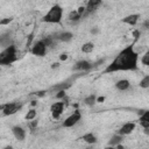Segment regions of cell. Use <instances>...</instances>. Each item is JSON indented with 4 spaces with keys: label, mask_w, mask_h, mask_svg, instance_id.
Here are the masks:
<instances>
[{
    "label": "cell",
    "mask_w": 149,
    "mask_h": 149,
    "mask_svg": "<svg viewBox=\"0 0 149 149\" xmlns=\"http://www.w3.org/2000/svg\"><path fill=\"white\" fill-rule=\"evenodd\" d=\"M137 61L139 55L134 50V44L126 47L124 50H121L114 61L107 65L105 72H115V71H133L137 69Z\"/></svg>",
    "instance_id": "1"
},
{
    "label": "cell",
    "mask_w": 149,
    "mask_h": 149,
    "mask_svg": "<svg viewBox=\"0 0 149 149\" xmlns=\"http://www.w3.org/2000/svg\"><path fill=\"white\" fill-rule=\"evenodd\" d=\"M62 15H63V10L60 5H54L49 12L43 16V21L48 22V23H60L62 20Z\"/></svg>",
    "instance_id": "2"
},
{
    "label": "cell",
    "mask_w": 149,
    "mask_h": 149,
    "mask_svg": "<svg viewBox=\"0 0 149 149\" xmlns=\"http://www.w3.org/2000/svg\"><path fill=\"white\" fill-rule=\"evenodd\" d=\"M16 61V49L14 45H8L5 50L0 54V64L8 65Z\"/></svg>",
    "instance_id": "3"
},
{
    "label": "cell",
    "mask_w": 149,
    "mask_h": 149,
    "mask_svg": "<svg viewBox=\"0 0 149 149\" xmlns=\"http://www.w3.org/2000/svg\"><path fill=\"white\" fill-rule=\"evenodd\" d=\"M45 53H47V45L44 44L43 41H37L34 44V47L32 48V54L35 55V56L42 57V56L45 55Z\"/></svg>",
    "instance_id": "4"
},
{
    "label": "cell",
    "mask_w": 149,
    "mask_h": 149,
    "mask_svg": "<svg viewBox=\"0 0 149 149\" xmlns=\"http://www.w3.org/2000/svg\"><path fill=\"white\" fill-rule=\"evenodd\" d=\"M80 118H82V114L79 113V111H75V113H72L70 117H68V118L64 120L63 126L67 127V128L72 127V126H75V125L80 120Z\"/></svg>",
    "instance_id": "5"
},
{
    "label": "cell",
    "mask_w": 149,
    "mask_h": 149,
    "mask_svg": "<svg viewBox=\"0 0 149 149\" xmlns=\"http://www.w3.org/2000/svg\"><path fill=\"white\" fill-rule=\"evenodd\" d=\"M50 110H51L53 118H54V119H58V118L61 117V114L63 113V110H64V103H62V102L55 103V104L51 105Z\"/></svg>",
    "instance_id": "6"
},
{
    "label": "cell",
    "mask_w": 149,
    "mask_h": 149,
    "mask_svg": "<svg viewBox=\"0 0 149 149\" xmlns=\"http://www.w3.org/2000/svg\"><path fill=\"white\" fill-rule=\"evenodd\" d=\"M19 107L20 106L18 104H15V103H8V104L1 106L3 112H4V115H12V114H14L19 110Z\"/></svg>",
    "instance_id": "7"
},
{
    "label": "cell",
    "mask_w": 149,
    "mask_h": 149,
    "mask_svg": "<svg viewBox=\"0 0 149 149\" xmlns=\"http://www.w3.org/2000/svg\"><path fill=\"white\" fill-rule=\"evenodd\" d=\"M12 133L14 134V136H15L16 140H19V141L25 140L26 132H25V129H23L22 127H20V126H14V127L12 128Z\"/></svg>",
    "instance_id": "8"
},
{
    "label": "cell",
    "mask_w": 149,
    "mask_h": 149,
    "mask_svg": "<svg viewBox=\"0 0 149 149\" xmlns=\"http://www.w3.org/2000/svg\"><path fill=\"white\" fill-rule=\"evenodd\" d=\"M134 129H135V124H134V122H127V124H125V125L120 128L119 134H121V135H128V134H130Z\"/></svg>",
    "instance_id": "9"
},
{
    "label": "cell",
    "mask_w": 149,
    "mask_h": 149,
    "mask_svg": "<svg viewBox=\"0 0 149 149\" xmlns=\"http://www.w3.org/2000/svg\"><path fill=\"white\" fill-rule=\"evenodd\" d=\"M139 19H140V15L139 14H132V15L125 16L122 19V22L126 23V25H129V26H135L137 23Z\"/></svg>",
    "instance_id": "10"
},
{
    "label": "cell",
    "mask_w": 149,
    "mask_h": 149,
    "mask_svg": "<svg viewBox=\"0 0 149 149\" xmlns=\"http://www.w3.org/2000/svg\"><path fill=\"white\" fill-rule=\"evenodd\" d=\"M100 5H102V0H89L87 6H86V11L87 12H93Z\"/></svg>",
    "instance_id": "11"
},
{
    "label": "cell",
    "mask_w": 149,
    "mask_h": 149,
    "mask_svg": "<svg viewBox=\"0 0 149 149\" xmlns=\"http://www.w3.org/2000/svg\"><path fill=\"white\" fill-rule=\"evenodd\" d=\"M140 125L143 127V128H148L149 127V111H146L141 114L140 117Z\"/></svg>",
    "instance_id": "12"
},
{
    "label": "cell",
    "mask_w": 149,
    "mask_h": 149,
    "mask_svg": "<svg viewBox=\"0 0 149 149\" xmlns=\"http://www.w3.org/2000/svg\"><path fill=\"white\" fill-rule=\"evenodd\" d=\"M91 68H92V65H91L87 61H79V62H77L76 65H75V69H76V70H89V69H91Z\"/></svg>",
    "instance_id": "13"
},
{
    "label": "cell",
    "mask_w": 149,
    "mask_h": 149,
    "mask_svg": "<svg viewBox=\"0 0 149 149\" xmlns=\"http://www.w3.org/2000/svg\"><path fill=\"white\" fill-rule=\"evenodd\" d=\"M115 86H117V89H118V90H120V91H125V90H127V89L129 87V82H128L127 79H121V80L117 82Z\"/></svg>",
    "instance_id": "14"
},
{
    "label": "cell",
    "mask_w": 149,
    "mask_h": 149,
    "mask_svg": "<svg viewBox=\"0 0 149 149\" xmlns=\"http://www.w3.org/2000/svg\"><path fill=\"white\" fill-rule=\"evenodd\" d=\"M72 37H73V35L70 32H64V33H61L58 35V40L60 41H63V42H69V41L72 40Z\"/></svg>",
    "instance_id": "15"
},
{
    "label": "cell",
    "mask_w": 149,
    "mask_h": 149,
    "mask_svg": "<svg viewBox=\"0 0 149 149\" xmlns=\"http://www.w3.org/2000/svg\"><path fill=\"white\" fill-rule=\"evenodd\" d=\"M93 49H94V44L92 42H87V43H84L82 45V51L85 53V54H90L93 51Z\"/></svg>",
    "instance_id": "16"
},
{
    "label": "cell",
    "mask_w": 149,
    "mask_h": 149,
    "mask_svg": "<svg viewBox=\"0 0 149 149\" xmlns=\"http://www.w3.org/2000/svg\"><path fill=\"white\" fill-rule=\"evenodd\" d=\"M82 140H84L85 142H87V143H90V144L97 142V137H95L92 133H87V134L83 135V136H82Z\"/></svg>",
    "instance_id": "17"
},
{
    "label": "cell",
    "mask_w": 149,
    "mask_h": 149,
    "mask_svg": "<svg viewBox=\"0 0 149 149\" xmlns=\"http://www.w3.org/2000/svg\"><path fill=\"white\" fill-rule=\"evenodd\" d=\"M97 102V98H95V95L94 94H91V95H89V97H86L85 99H84V103L87 105V106H92V105H94V103Z\"/></svg>",
    "instance_id": "18"
},
{
    "label": "cell",
    "mask_w": 149,
    "mask_h": 149,
    "mask_svg": "<svg viewBox=\"0 0 149 149\" xmlns=\"http://www.w3.org/2000/svg\"><path fill=\"white\" fill-rule=\"evenodd\" d=\"M121 141H122V135H121V134H118V135H114V136L111 139L110 144H111V146H117V144H119Z\"/></svg>",
    "instance_id": "19"
},
{
    "label": "cell",
    "mask_w": 149,
    "mask_h": 149,
    "mask_svg": "<svg viewBox=\"0 0 149 149\" xmlns=\"http://www.w3.org/2000/svg\"><path fill=\"white\" fill-rule=\"evenodd\" d=\"M80 18H82V15H80L77 11H73V12H71V13L69 14V19H70L71 21H78Z\"/></svg>",
    "instance_id": "20"
},
{
    "label": "cell",
    "mask_w": 149,
    "mask_h": 149,
    "mask_svg": "<svg viewBox=\"0 0 149 149\" xmlns=\"http://www.w3.org/2000/svg\"><path fill=\"white\" fill-rule=\"evenodd\" d=\"M140 87H142V89H147V87H149V76H146V77H143L142 79H141V82H140Z\"/></svg>",
    "instance_id": "21"
},
{
    "label": "cell",
    "mask_w": 149,
    "mask_h": 149,
    "mask_svg": "<svg viewBox=\"0 0 149 149\" xmlns=\"http://www.w3.org/2000/svg\"><path fill=\"white\" fill-rule=\"evenodd\" d=\"M141 62H142V64H144V65H148V67H149V50H147V51H146V54L142 56Z\"/></svg>",
    "instance_id": "22"
},
{
    "label": "cell",
    "mask_w": 149,
    "mask_h": 149,
    "mask_svg": "<svg viewBox=\"0 0 149 149\" xmlns=\"http://www.w3.org/2000/svg\"><path fill=\"white\" fill-rule=\"evenodd\" d=\"M35 117H36V111L35 110H30L28 113H27V115H26V120H34L35 119Z\"/></svg>",
    "instance_id": "23"
},
{
    "label": "cell",
    "mask_w": 149,
    "mask_h": 149,
    "mask_svg": "<svg viewBox=\"0 0 149 149\" xmlns=\"http://www.w3.org/2000/svg\"><path fill=\"white\" fill-rule=\"evenodd\" d=\"M56 97H57L58 99L65 98V90H61V91H58V92H57V94H56Z\"/></svg>",
    "instance_id": "24"
},
{
    "label": "cell",
    "mask_w": 149,
    "mask_h": 149,
    "mask_svg": "<svg viewBox=\"0 0 149 149\" xmlns=\"http://www.w3.org/2000/svg\"><path fill=\"white\" fill-rule=\"evenodd\" d=\"M42 41L44 42V44H45L47 47H49V45H51V43H53V41H51V38H50V37H45V38H43Z\"/></svg>",
    "instance_id": "25"
},
{
    "label": "cell",
    "mask_w": 149,
    "mask_h": 149,
    "mask_svg": "<svg viewBox=\"0 0 149 149\" xmlns=\"http://www.w3.org/2000/svg\"><path fill=\"white\" fill-rule=\"evenodd\" d=\"M12 20H13V18H7V19H4V20H1L0 21V25H7V23H10V22H12Z\"/></svg>",
    "instance_id": "26"
},
{
    "label": "cell",
    "mask_w": 149,
    "mask_h": 149,
    "mask_svg": "<svg viewBox=\"0 0 149 149\" xmlns=\"http://www.w3.org/2000/svg\"><path fill=\"white\" fill-rule=\"evenodd\" d=\"M28 126H29V128H30L32 130H34L35 127L37 126V121H34V120H33V121H30V122L28 124Z\"/></svg>",
    "instance_id": "27"
},
{
    "label": "cell",
    "mask_w": 149,
    "mask_h": 149,
    "mask_svg": "<svg viewBox=\"0 0 149 149\" xmlns=\"http://www.w3.org/2000/svg\"><path fill=\"white\" fill-rule=\"evenodd\" d=\"M133 36H134V38H135V41H136V40L140 37V32H139V30H134V32H133Z\"/></svg>",
    "instance_id": "28"
},
{
    "label": "cell",
    "mask_w": 149,
    "mask_h": 149,
    "mask_svg": "<svg viewBox=\"0 0 149 149\" xmlns=\"http://www.w3.org/2000/svg\"><path fill=\"white\" fill-rule=\"evenodd\" d=\"M85 11H86V8H85V7H83V6H82V7H79V8L77 10V12H78V13H79L80 15H83Z\"/></svg>",
    "instance_id": "29"
},
{
    "label": "cell",
    "mask_w": 149,
    "mask_h": 149,
    "mask_svg": "<svg viewBox=\"0 0 149 149\" xmlns=\"http://www.w3.org/2000/svg\"><path fill=\"white\" fill-rule=\"evenodd\" d=\"M60 60L61 61H67L68 60V55L67 54H61L60 55Z\"/></svg>",
    "instance_id": "30"
},
{
    "label": "cell",
    "mask_w": 149,
    "mask_h": 149,
    "mask_svg": "<svg viewBox=\"0 0 149 149\" xmlns=\"http://www.w3.org/2000/svg\"><path fill=\"white\" fill-rule=\"evenodd\" d=\"M105 102V97H99L97 98V103H104Z\"/></svg>",
    "instance_id": "31"
},
{
    "label": "cell",
    "mask_w": 149,
    "mask_h": 149,
    "mask_svg": "<svg viewBox=\"0 0 149 149\" xmlns=\"http://www.w3.org/2000/svg\"><path fill=\"white\" fill-rule=\"evenodd\" d=\"M143 28H146V29H149V20H147V21L143 23Z\"/></svg>",
    "instance_id": "32"
},
{
    "label": "cell",
    "mask_w": 149,
    "mask_h": 149,
    "mask_svg": "<svg viewBox=\"0 0 149 149\" xmlns=\"http://www.w3.org/2000/svg\"><path fill=\"white\" fill-rule=\"evenodd\" d=\"M33 35H34V33H32V34L29 35V40H28V42H27V45H29V44H30V41L33 40Z\"/></svg>",
    "instance_id": "33"
},
{
    "label": "cell",
    "mask_w": 149,
    "mask_h": 149,
    "mask_svg": "<svg viewBox=\"0 0 149 149\" xmlns=\"http://www.w3.org/2000/svg\"><path fill=\"white\" fill-rule=\"evenodd\" d=\"M58 67H60V64H58V63H53V64H51V68H53V69L58 68Z\"/></svg>",
    "instance_id": "34"
},
{
    "label": "cell",
    "mask_w": 149,
    "mask_h": 149,
    "mask_svg": "<svg viewBox=\"0 0 149 149\" xmlns=\"http://www.w3.org/2000/svg\"><path fill=\"white\" fill-rule=\"evenodd\" d=\"M44 93H45L44 91H41V92H38V93H36V94H37L38 97H43V95H44Z\"/></svg>",
    "instance_id": "35"
},
{
    "label": "cell",
    "mask_w": 149,
    "mask_h": 149,
    "mask_svg": "<svg viewBox=\"0 0 149 149\" xmlns=\"http://www.w3.org/2000/svg\"><path fill=\"white\" fill-rule=\"evenodd\" d=\"M36 104H37L36 100H33V102H32V106H36Z\"/></svg>",
    "instance_id": "36"
}]
</instances>
